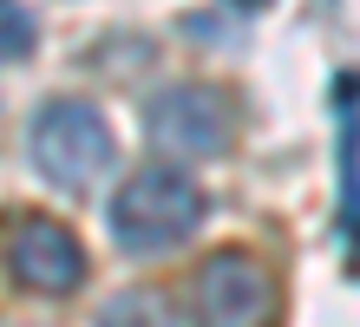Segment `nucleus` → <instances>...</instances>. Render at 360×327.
<instances>
[{"mask_svg": "<svg viewBox=\"0 0 360 327\" xmlns=\"http://www.w3.org/2000/svg\"><path fill=\"white\" fill-rule=\"evenodd\" d=\"M203 203H210V196H203V184L190 177V170H177V164H144L112 196V236H118V249H131V255L177 249V243L197 236Z\"/></svg>", "mask_w": 360, "mask_h": 327, "instance_id": "nucleus-1", "label": "nucleus"}, {"mask_svg": "<svg viewBox=\"0 0 360 327\" xmlns=\"http://www.w3.org/2000/svg\"><path fill=\"white\" fill-rule=\"evenodd\" d=\"M27 150L33 170L59 190H92L118 164V138L92 98H46L27 124Z\"/></svg>", "mask_w": 360, "mask_h": 327, "instance_id": "nucleus-2", "label": "nucleus"}, {"mask_svg": "<svg viewBox=\"0 0 360 327\" xmlns=\"http://www.w3.org/2000/svg\"><path fill=\"white\" fill-rule=\"evenodd\" d=\"M144 131H151L158 150H177V158H223L236 144V98L223 85H164V92L144 105Z\"/></svg>", "mask_w": 360, "mask_h": 327, "instance_id": "nucleus-3", "label": "nucleus"}, {"mask_svg": "<svg viewBox=\"0 0 360 327\" xmlns=\"http://www.w3.org/2000/svg\"><path fill=\"white\" fill-rule=\"evenodd\" d=\"M275 275L243 249H217L197 269V327H269Z\"/></svg>", "mask_w": 360, "mask_h": 327, "instance_id": "nucleus-4", "label": "nucleus"}, {"mask_svg": "<svg viewBox=\"0 0 360 327\" xmlns=\"http://www.w3.org/2000/svg\"><path fill=\"white\" fill-rule=\"evenodd\" d=\"M0 255H7V275L33 295H72L86 281V243L53 223V216H20L0 236Z\"/></svg>", "mask_w": 360, "mask_h": 327, "instance_id": "nucleus-5", "label": "nucleus"}, {"mask_svg": "<svg viewBox=\"0 0 360 327\" xmlns=\"http://www.w3.org/2000/svg\"><path fill=\"white\" fill-rule=\"evenodd\" d=\"M341 229H347V255L360 275V79H341Z\"/></svg>", "mask_w": 360, "mask_h": 327, "instance_id": "nucleus-6", "label": "nucleus"}, {"mask_svg": "<svg viewBox=\"0 0 360 327\" xmlns=\"http://www.w3.org/2000/svg\"><path fill=\"white\" fill-rule=\"evenodd\" d=\"M98 327H197V314L164 288H124L98 308Z\"/></svg>", "mask_w": 360, "mask_h": 327, "instance_id": "nucleus-7", "label": "nucleus"}, {"mask_svg": "<svg viewBox=\"0 0 360 327\" xmlns=\"http://www.w3.org/2000/svg\"><path fill=\"white\" fill-rule=\"evenodd\" d=\"M33 46H39V20H33V7H20V0H0V65L33 59Z\"/></svg>", "mask_w": 360, "mask_h": 327, "instance_id": "nucleus-8", "label": "nucleus"}, {"mask_svg": "<svg viewBox=\"0 0 360 327\" xmlns=\"http://www.w3.org/2000/svg\"><path fill=\"white\" fill-rule=\"evenodd\" d=\"M236 7H243V13H262V7H269V0H236Z\"/></svg>", "mask_w": 360, "mask_h": 327, "instance_id": "nucleus-9", "label": "nucleus"}]
</instances>
